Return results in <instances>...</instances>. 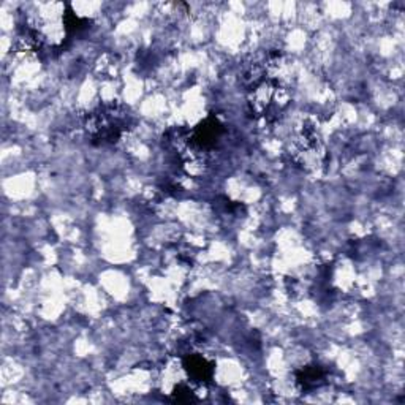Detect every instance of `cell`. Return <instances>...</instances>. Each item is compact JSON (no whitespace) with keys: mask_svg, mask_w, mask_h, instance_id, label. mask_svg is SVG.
I'll return each instance as SVG.
<instances>
[{"mask_svg":"<svg viewBox=\"0 0 405 405\" xmlns=\"http://www.w3.org/2000/svg\"><path fill=\"white\" fill-rule=\"evenodd\" d=\"M182 366L193 382L208 383L212 380L214 362L203 358L201 355H187L182 360Z\"/></svg>","mask_w":405,"mask_h":405,"instance_id":"2","label":"cell"},{"mask_svg":"<svg viewBox=\"0 0 405 405\" xmlns=\"http://www.w3.org/2000/svg\"><path fill=\"white\" fill-rule=\"evenodd\" d=\"M223 127L215 118H208L203 124H199L195 129L190 136H188V143L195 149H211L215 146V141L222 135Z\"/></svg>","mask_w":405,"mask_h":405,"instance_id":"1","label":"cell"},{"mask_svg":"<svg viewBox=\"0 0 405 405\" xmlns=\"http://www.w3.org/2000/svg\"><path fill=\"white\" fill-rule=\"evenodd\" d=\"M171 397H173V401H176V402H192V401H195V399H197L195 397V393L192 391V388L184 385V383H179V385L173 389Z\"/></svg>","mask_w":405,"mask_h":405,"instance_id":"4","label":"cell"},{"mask_svg":"<svg viewBox=\"0 0 405 405\" xmlns=\"http://www.w3.org/2000/svg\"><path fill=\"white\" fill-rule=\"evenodd\" d=\"M325 372L318 366H307L296 373V380L304 389L318 386L323 382Z\"/></svg>","mask_w":405,"mask_h":405,"instance_id":"3","label":"cell"}]
</instances>
